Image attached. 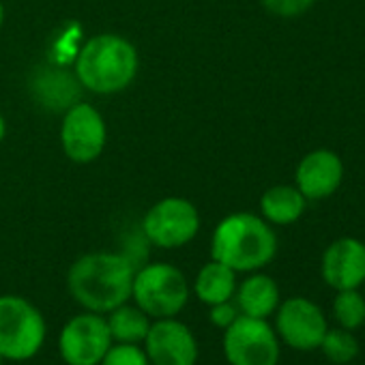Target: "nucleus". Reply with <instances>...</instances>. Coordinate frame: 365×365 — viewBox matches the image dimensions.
<instances>
[{
    "mask_svg": "<svg viewBox=\"0 0 365 365\" xmlns=\"http://www.w3.org/2000/svg\"><path fill=\"white\" fill-rule=\"evenodd\" d=\"M82 84L76 73L67 69H41L35 73L33 82V97L41 103V108L50 112H67L71 106L82 101Z\"/></svg>",
    "mask_w": 365,
    "mask_h": 365,
    "instance_id": "obj_14",
    "label": "nucleus"
},
{
    "mask_svg": "<svg viewBox=\"0 0 365 365\" xmlns=\"http://www.w3.org/2000/svg\"><path fill=\"white\" fill-rule=\"evenodd\" d=\"M194 292L198 301L205 305L230 301L235 299V292H237V271L211 258V262H207L198 271L196 282H194Z\"/></svg>",
    "mask_w": 365,
    "mask_h": 365,
    "instance_id": "obj_17",
    "label": "nucleus"
},
{
    "mask_svg": "<svg viewBox=\"0 0 365 365\" xmlns=\"http://www.w3.org/2000/svg\"><path fill=\"white\" fill-rule=\"evenodd\" d=\"M235 303L243 316L267 320L271 314H275L277 305L282 303L277 282L264 273L254 271L247 279H243V284H237Z\"/></svg>",
    "mask_w": 365,
    "mask_h": 365,
    "instance_id": "obj_15",
    "label": "nucleus"
},
{
    "mask_svg": "<svg viewBox=\"0 0 365 365\" xmlns=\"http://www.w3.org/2000/svg\"><path fill=\"white\" fill-rule=\"evenodd\" d=\"M275 329L277 335L294 350H316L327 333V318L322 309L303 297L286 299L277 305Z\"/></svg>",
    "mask_w": 365,
    "mask_h": 365,
    "instance_id": "obj_11",
    "label": "nucleus"
},
{
    "mask_svg": "<svg viewBox=\"0 0 365 365\" xmlns=\"http://www.w3.org/2000/svg\"><path fill=\"white\" fill-rule=\"evenodd\" d=\"M138 67L140 56L129 39L114 33H101L82 46L73 73L84 91L95 95H116L135 80Z\"/></svg>",
    "mask_w": 365,
    "mask_h": 365,
    "instance_id": "obj_2",
    "label": "nucleus"
},
{
    "mask_svg": "<svg viewBox=\"0 0 365 365\" xmlns=\"http://www.w3.org/2000/svg\"><path fill=\"white\" fill-rule=\"evenodd\" d=\"M3 361H5V359H3V356H0V365H3Z\"/></svg>",
    "mask_w": 365,
    "mask_h": 365,
    "instance_id": "obj_26",
    "label": "nucleus"
},
{
    "mask_svg": "<svg viewBox=\"0 0 365 365\" xmlns=\"http://www.w3.org/2000/svg\"><path fill=\"white\" fill-rule=\"evenodd\" d=\"M224 354L230 365H277L279 339L264 318L241 314L224 331Z\"/></svg>",
    "mask_w": 365,
    "mask_h": 365,
    "instance_id": "obj_7",
    "label": "nucleus"
},
{
    "mask_svg": "<svg viewBox=\"0 0 365 365\" xmlns=\"http://www.w3.org/2000/svg\"><path fill=\"white\" fill-rule=\"evenodd\" d=\"M307 198L297 190V185H275L269 187L260 198L262 220L275 226H290L305 213Z\"/></svg>",
    "mask_w": 365,
    "mask_h": 365,
    "instance_id": "obj_16",
    "label": "nucleus"
},
{
    "mask_svg": "<svg viewBox=\"0 0 365 365\" xmlns=\"http://www.w3.org/2000/svg\"><path fill=\"white\" fill-rule=\"evenodd\" d=\"M333 316L337 318L339 327L354 331L365 322V297L356 292V288L350 290H337V297L333 301Z\"/></svg>",
    "mask_w": 365,
    "mask_h": 365,
    "instance_id": "obj_19",
    "label": "nucleus"
},
{
    "mask_svg": "<svg viewBox=\"0 0 365 365\" xmlns=\"http://www.w3.org/2000/svg\"><path fill=\"white\" fill-rule=\"evenodd\" d=\"M108 144V127L103 114L86 103L78 101L63 114L61 146L73 163H93L101 157Z\"/></svg>",
    "mask_w": 365,
    "mask_h": 365,
    "instance_id": "obj_8",
    "label": "nucleus"
},
{
    "mask_svg": "<svg viewBox=\"0 0 365 365\" xmlns=\"http://www.w3.org/2000/svg\"><path fill=\"white\" fill-rule=\"evenodd\" d=\"M48 335L43 314L18 294L0 297V356L29 361L39 354Z\"/></svg>",
    "mask_w": 365,
    "mask_h": 365,
    "instance_id": "obj_5",
    "label": "nucleus"
},
{
    "mask_svg": "<svg viewBox=\"0 0 365 365\" xmlns=\"http://www.w3.org/2000/svg\"><path fill=\"white\" fill-rule=\"evenodd\" d=\"M99 365H150L142 344H112Z\"/></svg>",
    "mask_w": 365,
    "mask_h": 365,
    "instance_id": "obj_21",
    "label": "nucleus"
},
{
    "mask_svg": "<svg viewBox=\"0 0 365 365\" xmlns=\"http://www.w3.org/2000/svg\"><path fill=\"white\" fill-rule=\"evenodd\" d=\"M135 267L123 254L91 252L67 271V290L84 312L108 314L131 299Z\"/></svg>",
    "mask_w": 365,
    "mask_h": 365,
    "instance_id": "obj_1",
    "label": "nucleus"
},
{
    "mask_svg": "<svg viewBox=\"0 0 365 365\" xmlns=\"http://www.w3.org/2000/svg\"><path fill=\"white\" fill-rule=\"evenodd\" d=\"M320 271L335 290L359 288L365 282V243L352 237L333 241L322 256Z\"/></svg>",
    "mask_w": 365,
    "mask_h": 365,
    "instance_id": "obj_13",
    "label": "nucleus"
},
{
    "mask_svg": "<svg viewBox=\"0 0 365 365\" xmlns=\"http://www.w3.org/2000/svg\"><path fill=\"white\" fill-rule=\"evenodd\" d=\"M3 24H5V5L0 3V26H3Z\"/></svg>",
    "mask_w": 365,
    "mask_h": 365,
    "instance_id": "obj_25",
    "label": "nucleus"
},
{
    "mask_svg": "<svg viewBox=\"0 0 365 365\" xmlns=\"http://www.w3.org/2000/svg\"><path fill=\"white\" fill-rule=\"evenodd\" d=\"M363 284H365V282H363Z\"/></svg>",
    "mask_w": 365,
    "mask_h": 365,
    "instance_id": "obj_27",
    "label": "nucleus"
},
{
    "mask_svg": "<svg viewBox=\"0 0 365 365\" xmlns=\"http://www.w3.org/2000/svg\"><path fill=\"white\" fill-rule=\"evenodd\" d=\"M106 320L112 341L116 344H142L153 322L148 314H144L135 303L131 305L129 301L108 312Z\"/></svg>",
    "mask_w": 365,
    "mask_h": 365,
    "instance_id": "obj_18",
    "label": "nucleus"
},
{
    "mask_svg": "<svg viewBox=\"0 0 365 365\" xmlns=\"http://www.w3.org/2000/svg\"><path fill=\"white\" fill-rule=\"evenodd\" d=\"M142 232L146 241L159 250H178L198 237L200 213L187 198L170 196L155 202L146 211Z\"/></svg>",
    "mask_w": 365,
    "mask_h": 365,
    "instance_id": "obj_6",
    "label": "nucleus"
},
{
    "mask_svg": "<svg viewBox=\"0 0 365 365\" xmlns=\"http://www.w3.org/2000/svg\"><path fill=\"white\" fill-rule=\"evenodd\" d=\"M5 135H7V120H5L3 114H0V144H3Z\"/></svg>",
    "mask_w": 365,
    "mask_h": 365,
    "instance_id": "obj_24",
    "label": "nucleus"
},
{
    "mask_svg": "<svg viewBox=\"0 0 365 365\" xmlns=\"http://www.w3.org/2000/svg\"><path fill=\"white\" fill-rule=\"evenodd\" d=\"M142 348L150 365H196L200 354L194 331L176 316L153 320Z\"/></svg>",
    "mask_w": 365,
    "mask_h": 365,
    "instance_id": "obj_10",
    "label": "nucleus"
},
{
    "mask_svg": "<svg viewBox=\"0 0 365 365\" xmlns=\"http://www.w3.org/2000/svg\"><path fill=\"white\" fill-rule=\"evenodd\" d=\"M316 0H262V5L279 18H297L305 14Z\"/></svg>",
    "mask_w": 365,
    "mask_h": 365,
    "instance_id": "obj_22",
    "label": "nucleus"
},
{
    "mask_svg": "<svg viewBox=\"0 0 365 365\" xmlns=\"http://www.w3.org/2000/svg\"><path fill=\"white\" fill-rule=\"evenodd\" d=\"M297 190L307 200H322L337 192L344 178V163L337 153L329 148H318L307 153L294 172Z\"/></svg>",
    "mask_w": 365,
    "mask_h": 365,
    "instance_id": "obj_12",
    "label": "nucleus"
},
{
    "mask_svg": "<svg viewBox=\"0 0 365 365\" xmlns=\"http://www.w3.org/2000/svg\"><path fill=\"white\" fill-rule=\"evenodd\" d=\"M320 348H322L324 356L331 363H337V365L350 363L359 354L356 337L348 329H344V327L341 329H327Z\"/></svg>",
    "mask_w": 365,
    "mask_h": 365,
    "instance_id": "obj_20",
    "label": "nucleus"
},
{
    "mask_svg": "<svg viewBox=\"0 0 365 365\" xmlns=\"http://www.w3.org/2000/svg\"><path fill=\"white\" fill-rule=\"evenodd\" d=\"M112 344L106 316L95 312L69 318L58 335V352L67 365H99Z\"/></svg>",
    "mask_w": 365,
    "mask_h": 365,
    "instance_id": "obj_9",
    "label": "nucleus"
},
{
    "mask_svg": "<svg viewBox=\"0 0 365 365\" xmlns=\"http://www.w3.org/2000/svg\"><path fill=\"white\" fill-rule=\"evenodd\" d=\"M239 316H241V312H239L237 303H232V299L230 301H224V303L209 305V318L222 331H226Z\"/></svg>",
    "mask_w": 365,
    "mask_h": 365,
    "instance_id": "obj_23",
    "label": "nucleus"
},
{
    "mask_svg": "<svg viewBox=\"0 0 365 365\" xmlns=\"http://www.w3.org/2000/svg\"><path fill=\"white\" fill-rule=\"evenodd\" d=\"M277 254V237L267 220L254 213L224 217L211 237V258L237 273H254Z\"/></svg>",
    "mask_w": 365,
    "mask_h": 365,
    "instance_id": "obj_3",
    "label": "nucleus"
},
{
    "mask_svg": "<svg viewBox=\"0 0 365 365\" xmlns=\"http://www.w3.org/2000/svg\"><path fill=\"white\" fill-rule=\"evenodd\" d=\"M192 288L185 273L170 262L144 264L133 275L131 299L153 320L178 316L185 309Z\"/></svg>",
    "mask_w": 365,
    "mask_h": 365,
    "instance_id": "obj_4",
    "label": "nucleus"
}]
</instances>
